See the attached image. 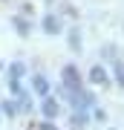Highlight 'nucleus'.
Listing matches in <instances>:
<instances>
[{"label": "nucleus", "mask_w": 124, "mask_h": 130, "mask_svg": "<svg viewBox=\"0 0 124 130\" xmlns=\"http://www.w3.org/2000/svg\"><path fill=\"white\" fill-rule=\"evenodd\" d=\"M32 87L38 90V93H43V95L49 93V81H46L43 75H35V78H32Z\"/></svg>", "instance_id": "423d86ee"}, {"label": "nucleus", "mask_w": 124, "mask_h": 130, "mask_svg": "<svg viewBox=\"0 0 124 130\" xmlns=\"http://www.w3.org/2000/svg\"><path fill=\"white\" fill-rule=\"evenodd\" d=\"M29 107H32V98L26 93H20V110H29Z\"/></svg>", "instance_id": "1a4fd4ad"}, {"label": "nucleus", "mask_w": 124, "mask_h": 130, "mask_svg": "<svg viewBox=\"0 0 124 130\" xmlns=\"http://www.w3.org/2000/svg\"><path fill=\"white\" fill-rule=\"evenodd\" d=\"M3 113H6V116H14V113H17V110H14V101H6L3 104Z\"/></svg>", "instance_id": "9d476101"}, {"label": "nucleus", "mask_w": 124, "mask_h": 130, "mask_svg": "<svg viewBox=\"0 0 124 130\" xmlns=\"http://www.w3.org/2000/svg\"><path fill=\"white\" fill-rule=\"evenodd\" d=\"M90 81L92 84H107V72L101 70V67H92L90 70Z\"/></svg>", "instance_id": "39448f33"}, {"label": "nucleus", "mask_w": 124, "mask_h": 130, "mask_svg": "<svg viewBox=\"0 0 124 130\" xmlns=\"http://www.w3.org/2000/svg\"><path fill=\"white\" fill-rule=\"evenodd\" d=\"M20 75H23V64H12L9 67V87L14 93H20Z\"/></svg>", "instance_id": "f03ea898"}, {"label": "nucleus", "mask_w": 124, "mask_h": 130, "mask_svg": "<svg viewBox=\"0 0 124 130\" xmlns=\"http://www.w3.org/2000/svg\"><path fill=\"white\" fill-rule=\"evenodd\" d=\"M43 29L49 35H55V32H61V20L55 18V14H46V18H43Z\"/></svg>", "instance_id": "20e7f679"}, {"label": "nucleus", "mask_w": 124, "mask_h": 130, "mask_svg": "<svg viewBox=\"0 0 124 130\" xmlns=\"http://www.w3.org/2000/svg\"><path fill=\"white\" fill-rule=\"evenodd\" d=\"M41 107H43V116H46V119H55V116H58V110H61V107H58V101H55L52 95H46Z\"/></svg>", "instance_id": "7ed1b4c3"}, {"label": "nucleus", "mask_w": 124, "mask_h": 130, "mask_svg": "<svg viewBox=\"0 0 124 130\" xmlns=\"http://www.w3.org/2000/svg\"><path fill=\"white\" fill-rule=\"evenodd\" d=\"M61 78H64V84L69 90H81V75H78V70H75L72 64H66L64 70H61Z\"/></svg>", "instance_id": "f257e3e1"}, {"label": "nucleus", "mask_w": 124, "mask_h": 130, "mask_svg": "<svg viewBox=\"0 0 124 130\" xmlns=\"http://www.w3.org/2000/svg\"><path fill=\"white\" fill-rule=\"evenodd\" d=\"M38 130H58V127L52 124V121H43V124H38Z\"/></svg>", "instance_id": "f8f14e48"}, {"label": "nucleus", "mask_w": 124, "mask_h": 130, "mask_svg": "<svg viewBox=\"0 0 124 130\" xmlns=\"http://www.w3.org/2000/svg\"><path fill=\"white\" fill-rule=\"evenodd\" d=\"M115 78H118V84L124 87V61H115Z\"/></svg>", "instance_id": "6e6552de"}, {"label": "nucleus", "mask_w": 124, "mask_h": 130, "mask_svg": "<svg viewBox=\"0 0 124 130\" xmlns=\"http://www.w3.org/2000/svg\"><path fill=\"white\" fill-rule=\"evenodd\" d=\"M69 43H72V46H81V38H78V32H69Z\"/></svg>", "instance_id": "9b49d317"}, {"label": "nucleus", "mask_w": 124, "mask_h": 130, "mask_svg": "<svg viewBox=\"0 0 124 130\" xmlns=\"http://www.w3.org/2000/svg\"><path fill=\"white\" fill-rule=\"evenodd\" d=\"M14 26H17V32H20V35H29V23H26L23 18H14Z\"/></svg>", "instance_id": "0eeeda50"}]
</instances>
